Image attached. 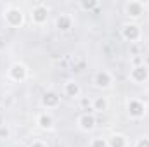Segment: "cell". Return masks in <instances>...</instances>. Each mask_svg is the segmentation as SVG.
Listing matches in <instances>:
<instances>
[{
	"label": "cell",
	"instance_id": "1",
	"mask_svg": "<svg viewBox=\"0 0 149 147\" xmlns=\"http://www.w3.org/2000/svg\"><path fill=\"white\" fill-rule=\"evenodd\" d=\"M120 33H121V38L125 42H130V43H135L142 38V30L137 23H125L121 26Z\"/></svg>",
	"mask_w": 149,
	"mask_h": 147
},
{
	"label": "cell",
	"instance_id": "2",
	"mask_svg": "<svg viewBox=\"0 0 149 147\" xmlns=\"http://www.w3.org/2000/svg\"><path fill=\"white\" fill-rule=\"evenodd\" d=\"M3 19H5V23H7L10 28H21V26L24 24V14H23V10H21L19 7H14V5H10V7L5 10Z\"/></svg>",
	"mask_w": 149,
	"mask_h": 147
},
{
	"label": "cell",
	"instance_id": "3",
	"mask_svg": "<svg viewBox=\"0 0 149 147\" xmlns=\"http://www.w3.org/2000/svg\"><path fill=\"white\" fill-rule=\"evenodd\" d=\"M128 78L132 83L135 85H142L149 80V68L142 62V64H137V66H132L130 73H128Z\"/></svg>",
	"mask_w": 149,
	"mask_h": 147
},
{
	"label": "cell",
	"instance_id": "4",
	"mask_svg": "<svg viewBox=\"0 0 149 147\" xmlns=\"http://www.w3.org/2000/svg\"><path fill=\"white\" fill-rule=\"evenodd\" d=\"M127 112H128V116L132 119H142L146 116V112H148V107H146V104L142 101L130 99L128 104H127Z\"/></svg>",
	"mask_w": 149,
	"mask_h": 147
},
{
	"label": "cell",
	"instance_id": "5",
	"mask_svg": "<svg viewBox=\"0 0 149 147\" xmlns=\"http://www.w3.org/2000/svg\"><path fill=\"white\" fill-rule=\"evenodd\" d=\"M92 83L95 88H101V90H106L113 85V74L106 69H99L95 71L94 76H92Z\"/></svg>",
	"mask_w": 149,
	"mask_h": 147
},
{
	"label": "cell",
	"instance_id": "6",
	"mask_svg": "<svg viewBox=\"0 0 149 147\" xmlns=\"http://www.w3.org/2000/svg\"><path fill=\"white\" fill-rule=\"evenodd\" d=\"M7 76H9V80H12V81H16V83L24 81V80L28 78V68H26V64H23V62H14V64L7 69Z\"/></svg>",
	"mask_w": 149,
	"mask_h": 147
},
{
	"label": "cell",
	"instance_id": "7",
	"mask_svg": "<svg viewBox=\"0 0 149 147\" xmlns=\"http://www.w3.org/2000/svg\"><path fill=\"white\" fill-rule=\"evenodd\" d=\"M47 19H49V7L45 3H37L31 9V21L37 26H42L47 23Z\"/></svg>",
	"mask_w": 149,
	"mask_h": 147
},
{
	"label": "cell",
	"instance_id": "8",
	"mask_svg": "<svg viewBox=\"0 0 149 147\" xmlns=\"http://www.w3.org/2000/svg\"><path fill=\"white\" fill-rule=\"evenodd\" d=\"M144 12H146V10H144V5H142V2H139V0H130V2L125 3V14H127L130 19H139Z\"/></svg>",
	"mask_w": 149,
	"mask_h": 147
},
{
	"label": "cell",
	"instance_id": "9",
	"mask_svg": "<svg viewBox=\"0 0 149 147\" xmlns=\"http://www.w3.org/2000/svg\"><path fill=\"white\" fill-rule=\"evenodd\" d=\"M59 104H61V97H59L54 90H47V92L42 95V106H43L47 111L57 109Z\"/></svg>",
	"mask_w": 149,
	"mask_h": 147
},
{
	"label": "cell",
	"instance_id": "10",
	"mask_svg": "<svg viewBox=\"0 0 149 147\" xmlns=\"http://www.w3.org/2000/svg\"><path fill=\"white\" fill-rule=\"evenodd\" d=\"M95 116L92 114V112H83V114H80V118H78V121H76V125H78V128L81 130V132H92L94 128H95Z\"/></svg>",
	"mask_w": 149,
	"mask_h": 147
},
{
	"label": "cell",
	"instance_id": "11",
	"mask_svg": "<svg viewBox=\"0 0 149 147\" xmlns=\"http://www.w3.org/2000/svg\"><path fill=\"white\" fill-rule=\"evenodd\" d=\"M37 125L40 130H43V132H49V130H52L54 128V125H56V119H54V116L50 114V112H40L37 116Z\"/></svg>",
	"mask_w": 149,
	"mask_h": 147
},
{
	"label": "cell",
	"instance_id": "12",
	"mask_svg": "<svg viewBox=\"0 0 149 147\" xmlns=\"http://www.w3.org/2000/svg\"><path fill=\"white\" fill-rule=\"evenodd\" d=\"M56 28H57L61 33H68V31L73 28V16H70V14H66V12L59 14L57 19H56Z\"/></svg>",
	"mask_w": 149,
	"mask_h": 147
},
{
	"label": "cell",
	"instance_id": "13",
	"mask_svg": "<svg viewBox=\"0 0 149 147\" xmlns=\"http://www.w3.org/2000/svg\"><path fill=\"white\" fill-rule=\"evenodd\" d=\"M63 92H64V95L70 97V99H80V95H81V87H80L74 80H68V81L64 83V87H63Z\"/></svg>",
	"mask_w": 149,
	"mask_h": 147
},
{
	"label": "cell",
	"instance_id": "14",
	"mask_svg": "<svg viewBox=\"0 0 149 147\" xmlns=\"http://www.w3.org/2000/svg\"><path fill=\"white\" fill-rule=\"evenodd\" d=\"M109 107V101L108 97H95L92 99V111H97V112H104Z\"/></svg>",
	"mask_w": 149,
	"mask_h": 147
},
{
	"label": "cell",
	"instance_id": "15",
	"mask_svg": "<svg viewBox=\"0 0 149 147\" xmlns=\"http://www.w3.org/2000/svg\"><path fill=\"white\" fill-rule=\"evenodd\" d=\"M127 137L121 135V133H114L108 139V146L109 147H127Z\"/></svg>",
	"mask_w": 149,
	"mask_h": 147
},
{
	"label": "cell",
	"instance_id": "16",
	"mask_svg": "<svg viewBox=\"0 0 149 147\" xmlns=\"http://www.w3.org/2000/svg\"><path fill=\"white\" fill-rule=\"evenodd\" d=\"M78 7L85 12H90V10H95L99 7V0H80Z\"/></svg>",
	"mask_w": 149,
	"mask_h": 147
},
{
	"label": "cell",
	"instance_id": "17",
	"mask_svg": "<svg viewBox=\"0 0 149 147\" xmlns=\"http://www.w3.org/2000/svg\"><path fill=\"white\" fill-rule=\"evenodd\" d=\"M90 147H109L108 146V139L104 137H95L90 140Z\"/></svg>",
	"mask_w": 149,
	"mask_h": 147
},
{
	"label": "cell",
	"instance_id": "18",
	"mask_svg": "<svg viewBox=\"0 0 149 147\" xmlns=\"http://www.w3.org/2000/svg\"><path fill=\"white\" fill-rule=\"evenodd\" d=\"M80 107L83 111H90L92 109V99H88V97H80Z\"/></svg>",
	"mask_w": 149,
	"mask_h": 147
},
{
	"label": "cell",
	"instance_id": "19",
	"mask_svg": "<svg viewBox=\"0 0 149 147\" xmlns=\"http://www.w3.org/2000/svg\"><path fill=\"white\" fill-rule=\"evenodd\" d=\"M10 137V130L5 125H0V140H7Z\"/></svg>",
	"mask_w": 149,
	"mask_h": 147
},
{
	"label": "cell",
	"instance_id": "20",
	"mask_svg": "<svg viewBox=\"0 0 149 147\" xmlns=\"http://www.w3.org/2000/svg\"><path fill=\"white\" fill-rule=\"evenodd\" d=\"M135 147H149V137H141V139H137Z\"/></svg>",
	"mask_w": 149,
	"mask_h": 147
},
{
	"label": "cell",
	"instance_id": "21",
	"mask_svg": "<svg viewBox=\"0 0 149 147\" xmlns=\"http://www.w3.org/2000/svg\"><path fill=\"white\" fill-rule=\"evenodd\" d=\"M30 147H47V144H45V142H42V140H35Z\"/></svg>",
	"mask_w": 149,
	"mask_h": 147
},
{
	"label": "cell",
	"instance_id": "22",
	"mask_svg": "<svg viewBox=\"0 0 149 147\" xmlns=\"http://www.w3.org/2000/svg\"><path fill=\"white\" fill-rule=\"evenodd\" d=\"M142 5H144V10L149 12V0H148V2H142Z\"/></svg>",
	"mask_w": 149,
	"mask_h": 147
}]
</instances>
